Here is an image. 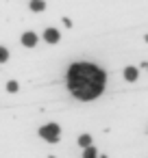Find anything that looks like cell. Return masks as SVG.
I'll list each match as a JSON object with an SVG mask.
<instances>
[{
  "mask_svg": "<svg viewBox=\"0 0 148 158\" xmlns=\"http://www.w3.org/2000/svg\"><path fill=\"white\" fill-rule=\"evenodd\" d=\"M68 89L83 102L98 98L105 89V72L92 63H74L68 72Z\"/></svg>",
  "mask_w": 148,
  "mask_h": 158,
  "instance_id": "obj_1",
  "label": "cell"
},
{
  "mask_svg": "<svg viewBox=\"0 0 148 158\" xmlns=\"http://www.w3.org/2000/svg\"><path fill=\"white\" fill-rule=\"evenodd\" d=\"M39 136L48 143H57L59 136H61V130H59V123H46L39 128Z\"/></svg>",
  "mask_w": 148,
  "mask_h": 158,
  "instance_id": "obj_2",
  "label": "cell"
},
{
  "mask_svg": "<svg viewBox=\"0 0 148 158\" xmlns=\"http://www.w3.org/2000/svg\"><path fill=\"white\" fill-rule=\"evenodd\" d=\"M59 37H61V35H59L57 28H46V31H44V39H46L48 44H57Z\"/></svg>",
  "mask_w": 148,
  "mask_h": 158,
  "instance_id": "obj_3",
  "label": "cell"
},
{
  "mask_svg": "<svg viewBox=\"0 0 148 158\" xmlns=\"http://www.w3.org/2000/svg\"><path fill=\"white\" fill-rule=\"evenodd\" d=\"M35 44H37V35H35V33H24V35H22V46L33 48Z\"/></svg>",
  "mask_w": 148,
  "mask_h": 158,
  "instance_id": "obj_4",
  "label": "cell"
},
{
  "mask_svg": "<svg viewBox=\"0 0 148 158\" xmlns=\"http://www.w3.org/2000/svg\"><path fill=\"white\" fill-rule=\"evenodd\" d=\"M137 76H139V72H137L135 67H126V69H124V78H126L128 82H135Z\"/></svg>",
  "mask_w": 148,
  "mask_h": 158,
  "instance_id": "obj_5",
  "label": "cell"
},
{
  "mask_svg": "<svg viewBox=\"0 0 148 158\" xmlns=\"http://www.w3.org/2000/svg\"><path fill=\"white\" fill-rule=\"evenodd\" d=\"M44 9H46V2H44V0H31V11L39 13V11H44Z\"/></svg>",
  "mask_w": 148,
  "mask_h": 158,
  "instance_id": "obj_6",
  "label": "cell"
},
{
  "mask_svg": "<svg viewBox=\"0 0 148 158\" xmlns=\"http://www.w3.org/2000/svg\"><path fill=\"white\" fill-rule=\"evenodd\" d=\"M78 145L81 147H92V136L89 134H81L78 136Z\"/></svg>",
  "mask_w": 148,
  "mask_h": 158,
  "instance_id": "obj_7",
  "label": "cell"
},
{
  "mask_svg": "<svg viewBox=\"0 0 148 158\" xmlns=\"http://www.w3.org/2000/svg\"><path fill=\"white\" fill-rule=\"evenodd\" d=\"M83 158H98V152H96L94 147H85V154H83Z\"/></svg>",
  "mask_w": 148,
  "mask_h": 158,
  "instance_id": "obj_8",
  "label": "cell"
},
{
  "mask_svg": "<svg viewBox=\"0 0 148 158\" xmlns=\"http://www.w3.org/2000/svg\"><path fill=\"white\" fill-rule=\"evenodd\" d=\"M7 59H9V50L0 46V63H7Z\"/></svg>",
  "mask_w": 148,
  "mask_h": 158,
  "instance_id": "obj_9",
  "label": "cell"
},
{
  "mask_svg": "<svg viewBox=\"0 0 148 158\" xmlns=\"http://www.w3.org/2000/svg\"><path fill=\"white\" fill-rule=\"evenodd\" d=\"M7 91H9V93H16V91H18V82H16V80H9V82H7Z\"/></svg>",
  "mask_w": 148,
  "mask_h": 158,
  "instance_id": "obj_10",
  "label": "cell"
},
{
  "mask_svg": "<svg viewBox=\"0 0 148 158\" xmlns=\"http://www.w3.org/2000/svg\"><path fill=\"white\" fill-rule=\"evenodd\" d=\"M144 67H148V63H144Z\"/></svg>",
  "mask_w": 148,
  "mask_h": 158,
  "instance_id": "obj_11",
  "label": "cell"
}]
</instances>
